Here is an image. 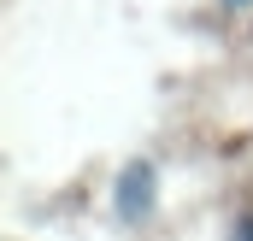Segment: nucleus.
<instances>
[{"label": "nucleus", "mask_w": 253, "mask_h": 241, "mask_svg": "<svg viewBox=\"0 0 253 241\" xmlns=\"http://www.w3.org/2000/svg\"><path fill=\"white\" fill-rule=\"evenodd\" d=\"M153 188H159L153 182V165H129L124 182H118V218H129V224L147 218L153 212Z\"/></svg>", "instance_id": "nucleus-1"}, {"label": "nucleus", "mask_w": 253, "mask_h": 241, "mask_svg": "<svg viewBox=\"0 0 253 241\" xmlns=\"http://www.w3.org/2000/svg\"><path fill=\"white\" fill-rule=\"evenodd\" d=\"M242 6H248V0H242Z\"/></svg>", "instance_id": "nucleus-3"}, {"label": "nucleus", "mask_w": 253, "mask_h": 241, "mask_svg": "<svg viewBox=\"0 0 253 241\" xmlns=\"http://www.w3.org/2000/svg\"><path fill=\"white\" fill-rule=\"evenodd\" d=\"M236 241H253V218H236Z\"/></svg>", "instance_id": "nucleus-2"}]
</instances>
